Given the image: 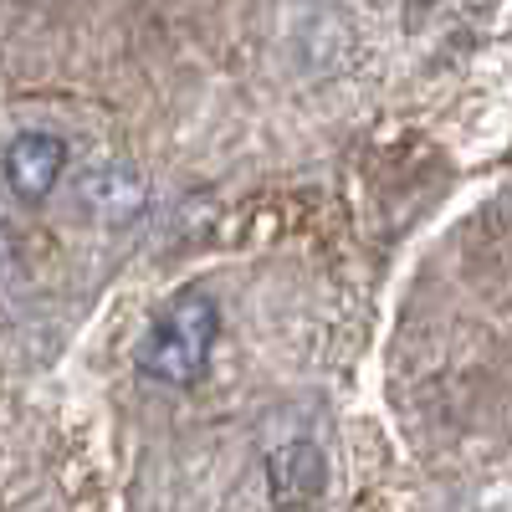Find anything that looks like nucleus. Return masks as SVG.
<instances>
[{"instance_id":"nucleus-1","label":"nucleus","mask_w":512,"mask_h":512,"mask_svg":"<svg viewBox=\"0 0 512 512\" xmlns=\"http://www.w3.org/2000/svg\"><path fill=\"white\" fill-rule=\"evenodd\" d=\"M221 333V303L205 287H185L159 308V318L149 323V333L139 338L134 364L144 379L169 384V390H190L205 374L210 349H216Z\"/></svg>"},{"instance_id":"nucleus-2","label":"nucleus","mask_w":512,"mask_h":512,"mask_svg":"<svg viewBox=\"0 0 512 512\" xmlns=\"http://www.w3.org/2000/svg\"><path fill=\"white\" fill-rule=\"evenodd\" d=\"M62 169H67V144L57 134H41V128L16 134L11 149H6V185L26 205L47 200L57 190V180H62Z\"/></svg>"},{"instance_id":"nucleus-3","label":"nucleus","mask_w":512,"mask_h":512,"mask_svg":"<svg viewBox=\"0 0 512 512\" xmlns=\"http://www.w3.org/2000/svg\"><path fill=\"white\" fill-rule=\"evenodd\" d=\"M267 487H272V502L277 507H313L328 487V456L313 446V441H287L267 456Z\"/></svg>"},{"instance_id":"nucleus-4","label":"nucleus","mask_w":512,"mask_h":512,"mask_svg":"<svg viewBox=\"0 0 512 512\" xmlns=\"http://www.w3.org/2000/svg\"><path fill=\"white\" fill-rule=\"evenodd\" d=\"M144 200H149V185L134 164H98L77 185V205L88 210L93 221H108V226L139 221Z\"/></svg>"}]
</instances>
